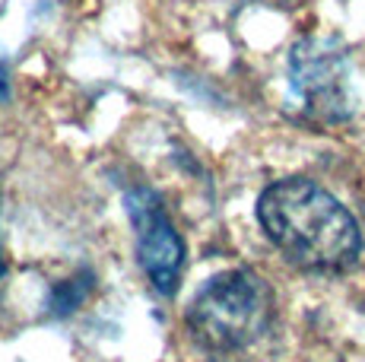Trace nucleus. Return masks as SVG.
Returning <instances> with one entry per match:
<instances>
[{
  "label": "nucleus",
  "mask_w": 365,
  "mask_h": 362,
  "mask_svg": "<svg viewBox=\"0 0 365 362\" xmlns=\"http://www.w3.org/2000/svg\"><path fill=\"white\" fill-rule=\"evenodd\" d=\"M292 89L305 99L308 108L334 115L343 105V58L318 45H302L292 51Z\"/></svg>",
  "instance_id": "4"
},
{
  "label": "nucleus",
  "mask_w": 365,
  "mask_h": 362,
  "mask_svg": "<svg viewBox=\"0 0 365 362\" xmlns=\"http://www.w3.org/2000/svg\"><path fill=\"white\" fill-rule=\"evenodd\" d=\"M273 318V289L255 270H226L191 299L187 327L203 346L232 353L255 343Z\"/></svg>",
  "instance_id": "2"
},
{
  "label": "nucleus",
  "mask_w": 365,
  "mask_h": 362,
  "mask_svg": "<svg viewBox=\"0 0 365 362\" xmlns=\"http://www.w3.org/2000/svg\"><path fill=\"white\" fill-rule=\"evenodd\" d=\"M10 95V73H6V61L0 58V102Z\"/></svg>",
  "instance_id": "6"
},
{
  "label": "nucleus",
  "mask_w": 365,
  "mask_h": 362,
  "mask_svg": "<svg viewBox=\"0 0 365 362\" xmlns=\"http://www.w3.org/2000/svg\"><path fill=\"white\" fill-rule=\"evenodd\" d=\"M257 219L267 239L302 270L340 274L359 261V222L312 178H283L264 187Z\"/></svg>",
  "instance_id": "1"
},
{
  "label": "nucleus",
  "mask_w": 365,
  "mask_h": 362,
  "mask_svg": "<svg viewBox=\"0 0 365 362\" xmlns=\"http://www.w3.org/2000/svg\"><path fill=\"white\" fill-rule=\"evenodd\" d=\"M124 204H128V217L137 232L140 267L159 296H175L181 270H185V242L168 219L163 197L150 187H133Z\"/></svg>",
  "instance_id": "3"
},
{
  "label": "nucleus",
  "mask_w": 365,
  "mask_h": 362,
  "mask_svg": "<svg viewBox=\"0 0 365 362\" xmlns=\"http://www.w3.org/2000/svg\"><path fill=\"white\" fill-rule=\"evenodd\" d=\"M89 289H93V274H89V270H83V274L73 276V280L58 283L54 292H51V311L54 315H67V311H73L76 305L89 296Z\"/></svg>",
  "instance_id": "5"
}]
</instances>
